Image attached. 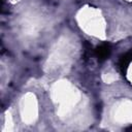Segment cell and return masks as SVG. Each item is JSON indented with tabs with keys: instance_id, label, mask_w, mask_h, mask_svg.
Returning a JSON list of instances; mask_svg holds the SVG:
<instances>
[{
	"instance_id": "6da1fadb",
	"label": "cell",
	"mask_w": 132,
	"mask_h": 132,
	"mask_svg": "<svg viewBox=\"0 0 132 132\" xmlns=\"http://www.w3.org/2000/svg\"><path fill=\"white\" fill-rule=\"evenodd\" d=\"M110 52H111L110 45L107 44V43H103V44L97 46L96 50H95V54H96V56H97V58H98L99 61H104V60H106V59L109 57Z\"/></svg>"
},
{
	"instance_id": "7a4b0ae2",
	"label": "cell",
	"mask_w": 132,
	"mask_h": 132,
	"mask_svg": "<svg viewBox=\"0 0 132 132\" xmlns=\"http://www.w3.org/2000/svg\"><path fill=\"white\" fill-rule=\"evenodd\" d=\"M131 60H132V51L126 53L125 55H123V56L120 58L119 66H120V68H121V70H122L123 72L126 71V69H127L129 63L131 62Z\"/></svg>"
},
{
	"instance_id": "3957f363",
	"label": "cell",
	"mask_w": 132,
	"mask_h": 132,
	"mask_svg": "<svg viewBox=\"0 0 132 132\" xmlns=\"http://www.w3.org/2000/svg\"><path fill=\"white\" fill-rule=\"evenodd\" d=\"M128 130H132V127H130V128H129V129H128Z\"/></svg>"
}]
</instances>
